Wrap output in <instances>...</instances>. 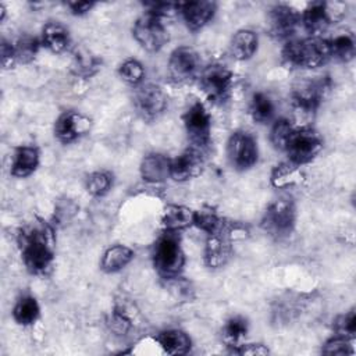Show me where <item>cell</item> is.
I'll return each instance as SVG.
<instances>
[{"mask_svg": "<svg viewBox=\"0 0 356 356\" xmlns=\"http://www.w3.org/2000/svg\"><path fill=\"white\" fill-rule=\"evenodd\" d=\"M100 68V60L93 56L88 49L79 47L74 51L71 70L75 75L82 78H89L97 72Z\"/></svg>", "mask_w": 356, "mask_h": 356, "instance_id": "cell-27", "label": "cell"}, {"mask_svg": "<svg viewBox=\"0 0 356 356\" xmlns=\"http://www.w3.org/2000/svg\"><path fill=\"white\" fill-rule=\"evenodd\" d=\"M39 44H40L39 40L33 36L25 35L22 38H19L17 44H14L17 60H19L22 63H28V61L33 60L39 50Z\"/></svg>", "mask_w": 356, "mask_h": 356, "instance_id": "cell-35", "label": "cell"}, {"mask_svg": "<svg viewBox=\"0 0 356 356\" xmlns=\"http://www.w3.org/2000/svg\"><path fill=\"white\" fill-rule=\"evenodd\" d=\"M203 152L192 146L191 149L179 154L177 159L171 160L170 177L178 182H184L197 177L203 171Z\"/></svg>", "mask_w": 356, "mask_h": 356, "instance_id": "cell-16", "label": "cell"}, {"mask_svg": "<svg viewBox=\"0 0 356 356\" xmlns=\"http://www.w3.org/2000/svg\"><path fill=\"white\" fill-rule=\"evenodd\" d=\"M295 127L292 125V122L286 118H281L277 120L271 128V134H270V139L271 143L274 145V147L280 149V150H285L288 140L291 138V135L293 134Z\"/></svg>", "mask_w": 356, "mask_h": 356, "instance_id": "cell-33", "label": "cell"}, {"mask_svg": "<svg viewBox=\"0 0 356 356\" xmlns=\"http://www.w3.org/2000/svg\"><path fill=\"white\" fill-rule=\"evenodd\" d=\"M257 35L250 29L238 31L231 39V54L236 60H248L257 50Z\"/></svg>", "mask_w": 356, "mask_h": 356, "instance_id": "cell-25", "label": "cell"}, {"mask_svg": "<svg viewBox=\"0 0 356 356\" xmlns=\"http://www.w3.org/2000/svg\"><path fill=\"white\" fill-rule=\"evenodd\" d=\"M40 316L38 300L31 295H22L14 305L13 317L21 325H32Z\"/></svg>", "mask_w": 356, "mask_h": 356, "instance_id": "cell-26", "label": "cell"}, {"mask_svg": "<svg viewBox=\"0 0 356 356\" xmlns=\"http://www.w3.org/2000/svg\"><path fill=\"white\" fill-rule=\"evenodd\" d=\"M328 88L330 79L327 76L300 81L292 92L295 107L303 114H313L321 104Z\"/></svg>", "mask_w": 356, "mask_h": 356, "instance_id": "cell-6", "label": "cell"}, {"mask_svg": "<svg viewBox=\"0 0 356 356\" xmlns=\"http://www.w3.org/2000/svg\"><path fill=\"white\" fill-rule=\"evenodd\" d=\"M159 346L168 355H185L191 349V338L181 330H165L156 337Z\"/></svg>", "mask_w": 356, "mask_h": 356, "instance_id": "cell-22", "label": "cell"}, {"mask_svg": "<svg viewBox=\"0 0 356 356\" xmlns=\"http://www.w3.org/2000/svg\"><path fill=\"white\" fill-rule=\"evenodd\" d=\"M145 7H147V14L154 15V17H157L160 19L174 14L175 11H179V3L152 1V3H146Z\"/></svg>", "mask_w": 356, "mask_h": 356, "instance_id": "cell-39", "label": "cell"}, {"mask_svg": "<svg viewBox=\"0 0 356 356\" xmlns=\"http://www.w3.org/2000/svg\"><path fill=\"white\" fill-rule=\"evenodd\" d=\"M42 43L53 53H61L70 46V33L67 28L57 22H47L42 29Z\"/></svg>", "mask_w": 356, "mask_h": 356, "instance_id": "cell-21", "label": "cell"}, {"mask_svg": "<svg viewBox=\"0 0 356 356\" xmlns=\"http://www.w3.org/2000/svg\"><path fill=\"white\" fill-rule=\"evenodd\" d=\"M334 328L337 331V335L353 339L355 334H356V314H355V310H350L346 314L339 316L334 323Z\"/></svg>", "mask_w": 356, "mask_h": 356, "instance_id": "cell-38", "label": "cell"}, {"mask_svg": "<svg viewBox=\"0 0 356 356\" xmlns=\"http://www.w3.org/2000/svg\"><path fill=\"white\" fill-rule=\"evenodd\" d=\"M118 72L122 76V79L127 81L131 85H139L143 81V78H145L143 65L138 60H134V58L125 60L120 65Z\"/></svg>", "mask_w": 356, "mask_h": 356, "instance_id": "cell-36", "label": "cell"}, {"mask_svg": "<svg viewBox=\"0 0 356 356\" xmlns=\"http://www.w3.org/2000/svg\"><path fill=\"white\" fill-rule=\"evenodd\" d=\"M199 54L191 47L175 49L168 60V74L175 82H188L193 79L199 71Z\"/></svg>", "mask_w": 356, "mask_h": 356, "instance_id": "cell-14", "label": "cell"}, {"mask_svg": "<svg viewBox=\"0 0 356 356\" xmlns=\"http://www.w3.org/2000/svg\"><path fill=\"white\" fill-rule=\"evenodd\" d=\"M321 352L325 355H352L353 353L352 339L337 335L324 343Z\"/></svg>", "mask_w": 356, "mask_h": 356, "instance_id": "cell-37", "label": "cell"}, {"mask_svg": "<svg viewBox=\"0 0 356 356\" xmlns=\"http://www.w3.org/2000/svg\"><path fill=\"white\" fill-rule=\"evenodd\" d=\"M184 125L193 147L203 152L210 143L211 120L200 102H193L184 114Z\"/></svg>", "mask_w": 356, "mask_h": 356, "instance_id": "cell-7", "label": "cell"}, {"mask_svg": "<svg viewBox=\"0 0 356 356\" xmlns=\"http://www.w3.org/2000/svg\"><path fill=\"white\" fill-rule=\"evenodd\" d=\"M134 259V250L125 245L110 246L102 257L100 267L106 273H117L122 270Z\"/></svg>", "mask_w": 356, "mask_h": 356, "instance_id": "cell-24", "label": "cell"}, {"mask_svg": "<svg viewBox=\"0 0 356 356\" xmlns=\"http://www.w3.org/2000/svg\"><path fill=\"white\" fill-rule=\"evenodd\" d=\"M300 21L299 13L286 4H277L270 10V26L274 36L280 39L289 38Z\"/></svg>", "mask_w": 356, "mask_h": 356, "instance_id": "cell-17", "label": "cell"}, {"mask_svg": "<svg viewBox=\"0 0 356 356\" xmlns=\"http://www.w3.org/2000/svg\"><path fill=\"white\" fill-rule=\"evenodd\" d=\"M302 175L298 170V165L289 163H282L280 165H275L271 171V185L275 188H288L298 182H300Z\"/></svg>", "mask_w": 356, "mask_h": 356, "instance_id": "cell-29", "label": "cell"}, {"mask_svg": "<svg viewBox=\"0 0 356 356\" xmlns=\"http://www.w3.org/2000/svg\"><path fill=\"white\" fill-rule=\"evenodd\" d=\"M193 214L195 211L185 206L170 204L165 207L163 214V227L165 231L178 232L184 228L193 225Z\"/></svg>", "mask_w": 356, "mask_h": 356, "instance_id": "cell-23", "label": "cell"}, {"mask_svg": "<svg viewBox=\"0 0 356 356\" xmlns=\"http://www.w3.org/2000/svg\"><path fill=\"white\" fill-rule=\"evenodd\" d=\"M134 106L143 120L153 121L164 113L167 107V96L159 85H140L135 90Z\"/></svg>", "mask_w": 356, "mask_h": 356, "instance_id": "cell-12", "label": "cell"}, {"mask_svg": "<svg viewBox=\"0 0 356 356\" xmlns=\"http://www.w3.org/2000/svg\"><path fill=\"white\" fill-rule=\"evenodd\" d=\"M330 57L328 40L318 36L289 40L282 49L284 61L295 68H316Z\"/></svg>", "mask_w": 356, "mask_h": 356, "instance_id": "cell-2", "label": "cell"}, {"mask_svg": "<svg viewBox=\"0 0 356 356\" xmlns=\"http://www.w3.org/2000/svg\"><path fill=\"white\" fill-rule=\"evenodd\" d=\"M18 245L21 257L32 274H44L54 260V235L51 227L36 220L19 229Z\"/></svg>", "mask_w": 356, "mask_h": 356, "instance_id": "cell-1", "label": "cell"}, {"mask_svg": "<svg viewBox=\"0 0 356 356\" xmlns=\"http://www.w3.org/2000/svg\"><path fill=\"white\" fill-rule=\"evenodd\" d=\"M132 32L136 42L147 51H159L168 42V32L161 19L147 13L136 19Z\"/></svg>", "mask_w": 356, "mask_h": 356, "instance_id": "cell-10", "label": "cell"}, {"mask_svg": "<svg viewBox=\"0 0 356 356\" xmlns=\"http://www.w3.org/2000/svg\"><path fill=\"white\" fill-rule=\"evenodd\" d=\"M90 129V120L76 111L63 113L54 124V135L63 143H71L88 134Z\"/></svg>", "mask_w": 356, "mask_h": 356, "instance_id": "cell-15", "label": "cell"}, {"mask_svg": "<svg viewBox=\"0 0 356 356\" xmlns=\"http://www.w3.org/2000/svg\"><path fill=\"white\" fill-rule=\"evenodd\" d=\"M217 4L209 0L179 3V11L191 31L202 29L214 15Z\"/></svg>", "mask_w": 356, "mask_h": 356, "instance_id": "cell-18", "label": "cell"}, {"mask_svg": "<svg viewBox=\"0 0 356 356\" xmlns=\"http://www.w3.org/2000/svg\"><path fill=\"white\" fill-rule=\"evenodd\" d=\"M248 332V320L242 316H234L227 320L222 327V339L229 346H238L239 341Z\"/></svg>", "mask_w": 356, "mask_h": 356, "instance_id": "cell-31", "label": "cell"}, {"mask_svg": "<svg viewBox=\"0 0 356 356\" xmlns=\"http://www.w3.org/2000/svg\"><path fill=\"white\" fill-rule=\"evenodd\" d=\"M39 165V150L35 146H19L11 160V174L17 178L29 177Z\"/></svg>", "mask_w": 356, "mask_h": 356, "instance_id": "cell-20", "label": "cell"}, {"mask_svg": "<svg viewBox=\"0 0 356 356\" xmlns=\"http://www.w3.org/2000/svg\"><path fill=\"white\" fill-rule=\"evenodd\" d=\"M346 7L342 3L313 1L303 11L300 19L310 33H320L334 21L345 14Z\"/></svg>", "mask_w": 356, "mask_h": 356, "instance_id": "cell-9", "label": "cell"}, {"mask_svg": "<svg viewBox=\"0 0 356 356\" xmlns=\"http://www.w3.org/2000/svg\"><path fill=\"white\" fill-rule=\"evenodd\" d=\"M232 352L239 355H267L268 349L260 343H246L238 345V348L232 349Z\"/></svg>", "mask_w": 356, "mask_h": 356, "instance_id": "cell-41", "label": "cell"}, {"mask_svg": "<svg viewBox=\"0 0 356 356\" xmlns=\"http://www.w3.org/2000/svg\"><path fill=\"white\" fill-rule=\"evenodd\" d=\"M235 227L228 222H222L220 229L210 234L204 246V263L210 268L222 267L232 252V236Z\"/></svg>", "mask_w": 356, "mask_h": 356, "instance_id": "cell-8", "label": "cell"}, {"mask_svg": "<svg viewBox=\"0 0 356 356\" xmlns=\"http://www.w3.org/2000/svg\"><path fill=\"white\" fill-rule=\"evenodd\" d=\"M113 185V178L106 171H95L86 179V189L93 196L106 195Z\"/></svg>", "mask_w": 356, "mask_h": 356, "instance_id": "cell-34", "label": "cell"}, {"mask_svg": "<svg viewBox=\"0 0 356 356\" xmlns=\"http://www.w3.org/2000/svg\"><path fill=\"white\" fill-rule=\"evenodd\" d=\"M331 57L343 63L350 61L355 56V39L350 33H341L328 40Z\"/></svg>", "mask_w": 356, "mask_h": 356, "instance_id": "cell-30", "label": "cell"}, {"mask_svg": "<svg viewBox=\"0 0 356 356\" xmlns=\"http://www.w3.org/2000/svg\"><path fill=\"white\" fill-rule=\"evenodd\" d=\"M67 6L70 7L72 14L82 15V14H86L95 6V3H92V1H70V3H67Z\"/></svg>", "mask_w": 356, "mask_h": 356, "instance_id": "cell-42", "label": "cell"}, {"mask_svg": "<svg viewBox=\"0 0 356 356\" xmlns=\"http://www.w3.org/2000/svg\"><path fill=\"white\" fill-rule=\"evenodd\" d=\"M0 51H1V63H3V67H4V68L11 67V64L17 60L14 44H11V43L7 42L6 39H3V40H1V44H0Z\"/></svg>", "mask_w": 356, "mask_h": 356, "instance_id": "cell-40", "label": "cell"}, {"mask_svg": "<svg viewBox=\"0 0 356 356\" xmlns=\"http://www.w3.org/2000/svg\"><path fill=\"white\" fill-rule=\"evenodd\" d=\"M227 154L235 168L248 170L257 161V143L250 134L236 131L228 139Z\"/></svg>", "mask_w": 356, "mask_h": 356, "instance_id": "cell-13", "label": "cell"}, {"mask_svg": "<svg viewBox=\"0 0 356 356\" xmlns=\"http://www.w3.org/2000/svg\"><path fill=\"white\" fill-rule=\"evenodd\" d=\"M153 266L160 277L164 280H174L179 277L184 264L185 254L181 246L178 232L164 231L153 246Z\"/></svg>", "mask_w": 356, "mask_h": 356, "instance_id": "cell-3", "label": "cell"}, {"mask_svg": "<svg viewBox=\"0 0 356 356\" xmlns=\"http://www.w3.org/2000/svg\"><path fill=\"white\" fill-rule=\"evenodd\" d=\"M234 75L221 64L209 65L200 76V85L207 97L213 102H225L231 93Z\"/></svg>", "mask_w": 356, "mask_h": 356, "instance_id": "cell-11", "label": "cell"}, {"mask_svg": "<svg viewBox=\"0 0 356 356\" xmlns=\"http://www.w3.org/2000/svg\"><path fill=\"white\" fill-rule=\"evenodd\" d=\"M170 163L171 160L161 153H149L140 163V175L145 181L152 184L163 182L170 177Z\"/></svg>", "mask_w": 356, "mask_h": 356, "instance_id": "cell-19", "label": "cell"}, {"mask_svg": "<svg viewBox=\"0 0 356 356\" xmlns=\"http://www.w3.org/2000/svg\"><path fill=\"white\" fill-rule=\"evenodd\" d=\"M274 103L263 92H257L252 96L250 102V115L257 124H267L274 115Z\"/></svg>", "mask_w": 356, "mask_h": 356, "instance_id": "cell-28", "label": "cell"}, {"mask_svg": "<svg viewBox=\"0 0 356 356\" xmlns=\"http://www.w3.org/2000/svg\"><path fill=\"white\" fill-rule=\"evenodd\" d=\"M323 149L321 136L312 128L303 127L300 129L293 131L291 135L285 152L292 164L302 165L310 163Z\"/></svg>", "mask_w": 356, "mask_h": 356, "instance_id": "cell-5", "label": "cell"}, {"mask_svg": "<svg viewBox=\"0 0 356 356\" xmlns=\"http://www.w3.org/2000/svg\"><path fill=\"white\" fill-rule=\"evenodd\" d=\"M296 221V207L291 197L282 196L273 200L263 217V228L275 238L288 236Z\"/></svg>", "mask_w": 356, "mask_h": 356, "instance_id": "cell-4", "label": "cell"}, {"mask_svg": "<svg viewBox=\"0 0 356 356\" xmlns=\"http://www.w3.org/2000/svg\"><path fill=\"white\" fill-rule=\"evenodd\" d=\"M224 220L211 207H203L193 214V225L206 234H213L222 225Z\"/></svg>", "mask_w": 356, "mask_h": 356, "instance_id": "cell-32", "label": "cell"}]
</instances>
